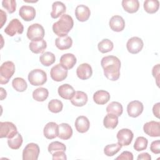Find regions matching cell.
<instances>
[{
  "instance_id": "1",
  "label": "cell",
  "mask_w": 160,
  "mask_h": 160,
  "mask_svg": "<svg viewBox=\"0 0 160 160\" xmlns=\"http://www.w3.org/2000/svg\"><path fill=\"white\" fill-rule=\"evenodd\" d=\"M101 65L104 70V76L109 80L117 81L120 76L121 61L114 56H108L102 58Z\"/></svg>"
},
{
  "instance_id": "2",
  "label": "cell",
  "mask_w": 160,
  "mask_h": 160,
  "mask_svg": "<svg viewBox=\"0 0 160 160\" xmlns=\"http://www.w3.org/2000/svg\"><path fill=\"white\" fill-rule=\"evenodd\" d=\"M74 21L71 16L67 14H62L60 19L52 25V31L59 37L66 36L71 30Z\"/></svg>"
},
{
  "instance_id": "3",
  "label": "cell",
  "mask_w": 160,
  "mask_h": 160,
  "mask_svg": "<svg viewBox=\"0 0 160 160\" xmlns=\"http://www.w3.org/2000/svg\"><path fill=\"white\" fill-rule=\"evenodd\" d=\"M15 72V65L12 61H6L0 67V83L7 84Z\"/></svg>"
},
{
  "instance_id": "4",
  "label": "cell",
  "mask_w": 160,
  "mask_h": 160,
  "mask_svg": "<svg viewBox=\"0 0 160 160\" xmlns=\"http://www.w3.org/2000/svg\"><path fill=\"white\" fill-rule=\"evenodd\" d=\"M28 81L32 86L43 85L47 81V74L45 71L40 69H35L29 72Z\"/></svg>"
},
{
  "instance_id": "5",
  "label": "cell",
  "mask_w": 160,
  "mask_h": 160,
  "mask_svg": "<svg viewBox=\"0 0 160 160\" xmlns=\"http://www.w3.org/2000/svg\"><path fill=\"white\" fill-rule=\"evenodd\" d=\"M26 34L28 38L33 41L42 39L45 32L44 28L41 24L34 23L28 27Z\"/></svg>"
},
{
  "instance_id": "6",
  "label": "cell",
  "mask_w": 160,
  "mask_h": 160,
  "mask_svg": "<svg viewBox=\"0 0 160 160\" xmlns=\"http://www.w3.org/2000/svg\"><path fill=\"white\" fill-rule=\"evenodd\" d=\"M39 146L33 142L28 144L22 151L23 160H37L39 154Z\"/></svg>"
},
{
  "instance_id": "7",
  "label": "cell",
  "mask_w": 160,
  "mask_h": 160,
  "mask_svg": "<svg viewBox=\"0 0 160 160\" xmlns=\"http://www.w3.org/2000/svg\"><path fill=\"white\" fill-rule=\"evenodd\" d=\"M18 132L16 126L11 122H0V138L8 139L12 138Z\"/></svg>"
},
{
  "instance_id": "8",
  "label": "cell",
  "mask_w": 160,
  "mask_h": 160,
  "mask_svg": "<svg viewBox=\"0 0 160 160\" xmlns=\"http://www.w3.org/2000/svg\"><path fill=\"white\" fill-rule=\"evenodd\" d=\"M24 26L18 19H12L4 29V32L9 36H14L23 32Z\"/></svg>"
},
{
  "instance_id": "9",
  "label": "cell",
  "mask_w": 160,
  "mask_h": 160,
  "mask_svg": "<svg viewBox=\"0 0 160 160\" xmlns=\"http://www.w3.org/2000/svg\"><path fill=\"white\" fill-rule=\"evenodd\" d=\"M50 76L54 81H62L68 76V69H65L61 64H57L51 69Z\"/></svg>"
},
{
  "instance_id": "10",
  "label": "cell",
  "mask_w": 160,
  "mask_h": 160,
  "mask_svg": "<svg viewBox=\"0 0 160 160\" xmlns=\"http://www.w3.org/2000/svg\"><path fill=\"white\" fill-rule=\"evenodd\" d=\"M132 132L127 128H123L119 130L117 133V139L118 143L122 146L129 145L133 139Z\"/></svg>"
},
{
  "instance_id": "11",
  "label": "cell",
  "mask_w": 160,
  "mask_h": 160,
  "mask_svg": "<svg viewBox=\"0 0 160 160\" xmlns=\"http://www.w3.org/2000/svg\"><path fill=\"white\" fill-rule=\"evenodd\" d=\"M144 46L142 40L138 37H132L126 44V48L129 52L131 54H137L139 52Z\"/></svg>"
},
{
  "instance_id": "12",
  "label": "cell",
  "mask_w": 160,
  "mask_h": 160,
  "mask_svg": "<svg viewBox=\"0 0 160 160\" xmlns=\"http://www.w3.org/2000/svg\"><path fill=\"white\" fill-rule=\"evenodd\" d=\"M144 132L151 137L160 136V122L158 121H151L144 124Z\"/></svg>"
},
{
  "instance_id": "13",
  "label": "cell",
  "mask_w": 160,
  "mask_h": 160,
  "mask_svg": "<svg viewBox=\"0 0 160 160\" xmlns=\"http://www.w3.org/2000/svg\"><path fill=\"white\" fill-rule=\"evenodd\" d=\"M143 109L142 103L137 100L131 101L127 106L128 114L132 118L138 117L142 112Z\"/></svg>"
},
{
  "instance_id": "14",
  "label": "cell",
  "mask_w": 160,
  "mask_h": 160,
  "mask_svg": "<svg viewBox=\"0 0 160 160\" xmlns=\"http://www.w3.org/2000/svg\"><path fill=\"white\" fill-rule=\"evenodd\" d=\"M76 74L80 79H88L91 78L92 74V68L88 63H82L77 68Z\"/></svg>"
},
{
  "instance_id": "15",
  "label": "cell",
  "mask_w": 160,
  "mask_h": 160,
  "mask_svg": "<svg viewBox=\"0 0 160 160\" xmlns=\"http://www.w3.org/2000/svg\"><path fill=\"white\" fill-rule=\"evenodd\" d=\"M43 134L45 138L48 139H52L58 136V125L54 122L47 123L43 129Z\"/></svg>"
},
{
  "instance_id": "16",
  "label": "cell",
  "mask_w": 160,
  "mask_h": 160,
  "mask_svg": "<svg viewBox=\"0 0 160 160\" xmlns=\"http://www.w3.org/2000/svg\"><path fill=\"white\" fill-rule=\"evenodd\" d=\"M36 10L31 6H22L19 11V14L21 18L26 21H31L35 18Z\"/></svg>"
},
{
  "instance_id": "17",
  "label": "cell",
  "mask_w": 160,
  "mask_h": 160,
  "mask_svg": "<svg viewBox=\"0 0 160 160\" xmlns=\"http://www.w3.org/2000/svg\"><path fill=\"white\" fill-rule=\"evenodd\" d=\"M109 25L112 31L115 32H121L124 29L125 21L121 16L115 15L110 19Z\"/></svg>"
},
{
  "instance_id": "18",
  "label": "cell",
  "mask_w": 160,
  "mask_h": 160,
  "mask_svg": "<svg viewBox=\"0 0 160 160\" xmlns=\"http://www.w3.org/2000/svg\"><path fill=\"white\" fill-rule=\"evenodd\" d=\"M75 15L76 19L80 22L86 21L91 15L89 8L83 4L78 5L75 9Z\"/></svg>"
},
{
  "instance_id": "19",
  "label": "cell",
  "mask_w": 160,
  "mask_h": 160,
  "mask_svg": "<svg viewBox=\"0 0 160 160\" xmlns=\"http://www.w3.org/2000/svg\"><path fill=\"white\" fill-rule=\"evenodd\" d=\"M59 62L65 69H70L74 66L77 60L76 56L73 54L66 53L61 56Z\"/></svg>"
},
{
  "instance_id": "20",
  "label": "cell",
  "mask_w": 160,
  "mask_h": 160,
  "mask_svg": "<svg viewBox=\"0 0 160 160\" xmlns=\"http://www.w3.org/2000/svg\"><path fill=\"white\" fill-rule=\"evenodd\" d=\"M59 95L63 99H70L75 94V90L72 86L68 84H64L61 85L58 89Z\"/></svg>"
},
{
  "instance_id": "21",
  "label": "cell",
  "mask_w": 160,
  "mask_h": 160,
  "mask_svg": "<svg viewBox=\"0 0 160 160\" xmlns=\"http://www.w3.org/2000/svg\"><path fill=\"white\" fill-rule=\"evenodd\" d=\"M90 122L88 118L84 116H78L75 121L76 130L80 133H84L89 130Z\"/></svg>"
},
{
  "instance_id": "22",
  "label": "cell",
  "mask_w": 160,
  "mask_h": 160,
  "mask_svg": "<svg viewBox=\"0 0 160 160\" xmlns=\"http://www.w3.org/2000/svg\"><path fill=\"white\" fill-rule=\"evenodd\" d=\"M88 99V96L84 92L78 91L75 92L73 97L71 99V102L75 106L82 107L87 103Z\"/></svg>"
},
{
  "instance_id": "23",
  "label": "cell",
  "mask_w": 160,
  "mask_h": 160,
  "mask_svg": "<svg viewBox=\"0 0 160 160\" xmlns=\"http://www.w3.org/2000/svg\"><path fill=\"white\" fill-rule=\"evenodd\" d=\"M72 38L68 35L58 37L55 40V45L60 50L69 49L72 46Z\"/></svg>"
},
{
  "instance_id": "24",
  "label": "cell",
  "mask_w": 160,
  "mask_h": 160,
  "mask_svg": "<svg viewBox=\"0 0 160 160\" xmlns=\"http://www.w3.org/2000/svg\"><path fill=\"white\" fill-rule=\"evenodd\" d=\"M72 129L68 123H61L58 125V137L63 140H67L71 138Z\"/></svg>"
},
{
  "instance_id": "25",
  "label": "cell",
  "mask_w": 160,
  "mask_h": 160,
  "mask_svg": "<svg viewBox=\"0 0 160 160\" xmlns=\"http://www.w3.org/2000/svg\"><path fill=\"white\" fill-rule=\"evenodd\" d=\"M110 99L109 93L105 90H99L93 94V100L97 104H105Z\"/></svg>"
},
{
  "instance_id": "26",
  "label": "cell",
  "mask_w": 160,
  "mask_h": 160,
  "mask_svg": "<svg viewBox=\"0 0 160 160\" xmlns=\"http://www.w3.org/2000/svg\"><path fill=\"white\" fill-rule=\"evenodd\" d=\"M66 8L64 4L60 1H55L52 4V11L51 12V18L56 19L60 16L64 14L66 12Z\"/></svg>"
},
{
  "instance_id": "27",
  "label": "cell",
  "mask_w": 160,
  "mask_h": 160,
  "mask_svg": "<svg viewBox=\"0 0 160 160\" xmlns=\"http://www.w3.org/2000/svg\"><path fill=\"white\" fill-rule=\"evenodd\" d=\"M29 48L32 52L39 54L43 52L46 49L47 43L43 39L38 41H33L29 43Z\"/></svg>"
},
{
  "instance_id": "28",
  "label": "cell",
  "mask_w": 160,
  "mask_h": 160,
  "mask_svg": "<svg viewBox=\"0 0 160 160\" xmlns=\"http://www.w3.org/2000/svg\"><path fill=\"white\" fill-rule=\"evenodd\" d=\"M122 6L126 12L134 13L139 9V2L138 0H122Z\"/></svg>"
},
{
  "instance_id": "29",
  "label": "cell",
  "mask_w": 160,
  "mask_h": 160,
  "mask_svg": "<svg viewBox=\"0 0 160 160\" xmlns=\"http://www.w3.org/2000/svg\"><path fill=\"white\" fill-rule=\"evenodd\" d=\"M118 124V117L113 114L108 113L104 118L103 125L107 129H115Z\"/></svg>"
},
{
  "instance_id": "30",
  "label": "cell",
  "mask_w": 160,
  "mask_h": 160,
  "mask_svg": "<svg viewBox=\"0 0 160 160\" xmlns=\"http://www.w3.org/2000/svg\"><path fill=\"white\" fill-rule=\"evenodd\" d=\"M106 111L108 113L113 114L116 116H120L123 111L122 104L116 101H112L110 102L106 107Z\"/></svg>"
},
{
  "instance_id": "31",
  "label": "cell",
  "mask_w": 160,
  "mask_h": 160,
  "mask_svg": "<svg viewBox=\"0 0 160 160\" xmlns=\"http://www.w3.org/2000/svg\"><path fill=\"white\" fill-rule=\"evenodd\" d=\"M49 95V91L46 88H38L32 92V98L34 100L39 102L45 101Z\"/></svg>"
},
{
  "instance_id": "32",
  "label": "cell",
  "mask_w": 160,
  "mask_h": 160,
  "mask_svg": "<svg viewBox=\"0 0 160 160\" xmlns=\"http://www.w3.org/2000/svg\"><path fill=\"white\" fill-rule=\"evenodd\" d=\"M144 9L149 14L156 12L159 8V2L158 0H146L144 2Z\"/></svg>"
},
{
  "instance_id": "33",
  "label": "cell",
  "mask_w": 160,
  "mask_h": 160,
  "mask_svg": "<svg viewBox=\"0 0 160 160\" xmlns=\"http://www.w3.org/2000/svg\"><path fill=\"white\" fill-rule=\"evenodd\" d=\"M22 137L18 132L11 138L8 139V146L12 149H18L22 144Z\"/></svg>"
},
{
  "instance_id": "34",
  "label": "cell",
  "mask_w": 160,
  "mask_h": 160,
  "mask_svg": "<svg viewBox=\"0 0 160 160\" xmlns=\"http://www.w3.org/2000/svg\"><path fill=\"white\" fill-rule=\"evenodd\" d=\"M56 60L55 55L51 52H45L39 57L41 63L44 66H49L52 65Z\"/></svg>"
},
{
  "instance_id": "35",
  "label": "cell",
  "mask_w": 160,
  "mask_h": 160,
  "mask_svg": "<svg viewBox=\"0 0 160 160\" xmlns=\"http://www.w3.org/2000/svg\"><path fill=\"white\" fill-rule=\"evenodd\" d=\"M13 88L18 92H24L28 88L26 81L22 78H16L12 81Z\"/></svg>"
},
{
  "instance_id": "36",
  "label": "cell",
  "mask_w": 160,
  "mask_h": 160,
  "mask_svg": "<svg viewBox=\"0 0 160 160\" xmlns=\"http://www.w3.org/2000/svg\"><path fill=\"white\" fill-rule=\"evenodd\" d=\"M114 45L112 42L108 39H104L100 41L98 44V50L102 53H106L111 51L113 49Z\"/></svg>"
},
{
  "instance_id": "37",
  "label": "cell",
  "mask_w": 160,
  "mask_h": 160,
  "mask_svg": "<svg viewBox=\"0 0 160 160\" xmlns=\"http://www.w3.org/2000/svg\"><path fill=\"white\" fill-rule=\"evenodd\" d=\"M121 148L122 146L118 142L115 144H108L105 146L104 149V153L107 156H112L116 153H118L121 149Z\"/></svg>"
},
{
  "instance_id": "38",
  "label": "cell",
  "mask_w": 160,
  "mask_h": 160,
  "mask_svg": "<svg viewBox=\"0 0 160 160\" xmlns=\"http://www.w3.org/2000/svg\"><path fill=\"white\" fill-rule=\"evenodd\" d=\"M62 102L59 99H52L48 103L49 110L53 113H58L62 109Z\"/></svg>"
},
{
  "instance_id": "39",
  "label": "cell",
  "mask_w": 160,
  "mask_h": 160,
  "mask_svg": "<svg viewBox=\"0 0 160 160\" xmlns=\"http://www.w3.org/2000/svg\"><path fill=\"white\" fill-rule=\"evenodd\" d=\"M148 139L142 136L138 137L134 144V149L136 151H141L145 150L148 146Z\"/></svg>"
},
{
  "instance_id": "40",
  "label": "cell",
  "mask_w": 160,
  "mask_h": 160,
  "mask_svg": "<svg viewBox=\"0 0 160 160\" xmlns=\"http://www.w3.org/2000/svg\"><path fill=\"white\" fill-rule=\"evenodd\" d=\"M48 152L52 154L54 152L57 151H66V146L59 141H53L49 144Z\"/></svg>"
},
{
  "instance_id": "41",
  "label": "cell",
  "mask_w": 160,
  "mask_h": 160,
  "mask_svg": "<svg viewBox=\"0 0 160 160\" xmlns=\"http://www.w3.org/2000/svg\"><path fill=\"white\" fill-rule=\"evenodd\" d=\"M2 6L9 13H13L16 9V2L14 0H3Z\"/></svg>"
},
{
  "instance_id": "42",
  "label": "cell",
  "mask_w": 160,
  "mask_h": 160,
  "mask_svg": "<svg viewBox=\"0 0 160 160\" xmlns=\"http://www.w3.org/2000/svg\"><path fill=\"white\" fill-rule=\"evenodd\" d=\"M160 141L156 140L154 141L151 142L150 149L154 154H159L160 153Z\"/></svg>"
},
{
  "instance_id": "43",
  "label": "cell",
  "mask_w": 160,
  "mask_h": 160,
  "mask_svg": "<svg viewBox=\"0 0 160 160\" xmlns=\"http://www.w3.org/2000/svg\"><path fill=\"white\" fill-rule=\"evenodd\" d=\"M116 159L121 160H132L133 159V154L132 152L129 151H123L118 157L116 158Z\"/></svg>"
},
{
  "instance_id": "44",
  "label": "cell",
  "mask_w": 160,
  "mask_h": 160,
  "mask_svg": "<svg viewBox=\"0 0 160 160\" xmlns=\"http://www.w3.org/2000/svg\"><path fill=\"white\" fill-rule=\"evenodd\" d=\"M159 64H158L155 65L152 69V74L153 77L156 79V84L158 86H159Z\"/></svg>"
},
{
  "instance_id": "45",
  "label": "cell",
  "mask_w": 160,
  "mask_h": 160,
  "mask_svg": "<svg viewBox=\"0 0 160 160\" xmlns=\"http://www.w3.org/2000/svg\"><path fill=\"white\" fill-rule=\"evenodd\" d=\"M65 151H57L54 152L52 156V159L53 160H59V159H62L65 160L67 159L66 154L64 152Z\"/></svg>"
},
{
  "instance_id": "46",
  "label": "cell",
  "mask_w": 160,
  "mask_h": 160,
  "mask_svg": "<svg viewBox=\"0 0 160 160\" xmlns=\"http://www.w3.org/2000/svg\"><path fill=\"white\" fill-rule=\"evenodd\" d=\"M159 109H160V103L158 102L155 104L152 108V112L154 115L158 118H159Z\"/></svg>"
},
{
  "instance_id": "47",
  "label": "cell",
  "mask_w": 160,
  "mask_h": 160,
  "mask_svg": "<svg viewBox=\"0 0 160 160\" xmlns=\"http://www.w3.org/2000/svg\"><path fill=\"white\" fill-rule=\"evenodd\" d=\"M137 159H143V160H151V157L148 152H143L138 155Z\"/></svg>"
},
{
  "instance_id": "48",
  "label": "cell",
  "mask_w": 160,
  "mask_h": 160,
  "mask_svg": "<svg viewBox=\"0 0 160 160\" xmlns=\"http://www.w3.org/2000/svg\"><path fill=\"white\" fill-rule=\"evenodd\" d=\"M0 12H1V14H0V16H1V28H2V27L4 26V24L6 22V19H7V17H6V13L5 12H4L2 9H0Z\"/></svg>"
},
{
  "instance_id": "49",
  "label": "cell",
  "mask_w": 160,
  "mask_h": 160,
  "mask_svg": "<svg viewBox=\"0 0 160 160\" xmlns=\"http://www.w3.org/2000/svg\"><path fill=\"white\" fill-rule=\"evenodd\" d=\"M1 100H3L4 98H6V95H7V93H6V91L4 89V88H1Z\"/></svg>"
}]
</instances>
